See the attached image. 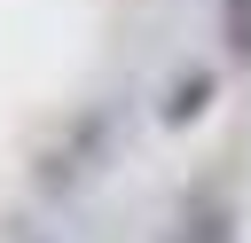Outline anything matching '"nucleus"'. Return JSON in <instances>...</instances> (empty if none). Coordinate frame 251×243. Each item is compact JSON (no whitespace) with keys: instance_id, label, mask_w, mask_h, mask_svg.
<instances>
[{"instance_id":"obj_3","label":"nucleus","mask_w":251,"mask_h":243,"mask_svg":"<svg viewBox=\"0 0 251 243\" xmlns=\"http://www.w3.org/2000/svg\"><path fill=\"white\" fill-rule=\"evenodd\" d=\"M220 24H227V55L251 63V0H220Z\"/></svg>"},{"instance_id":"obj_2","label":"nucleus","mask_w":251,"mask_h":243,"mask_svg":"<svg viewBox=\"0 0 251 243\" xmlns=\"http://www.w3.org/2000/svg\"><path fill=\"white\" fill-rule=\"evenodd\" d=\"M180 243H235V212H227V204H212V212H196V219L180 227Z\"/></svg>"},{"instance_id":"obj_1","label":"nucleus","mask_w":251,"mask_h":243,"mask_svg":"<svg viewBox=\"0 0 251 243\" xmlns=\"http://www.w3.org/2000/svg\"><path fill=\"white\" fill-rule=\"evenodd\" d=\"M204 110H212V71H180V78L165 86V110H157V118H165V125H196Z\"/></svg>"}]
</instances>
